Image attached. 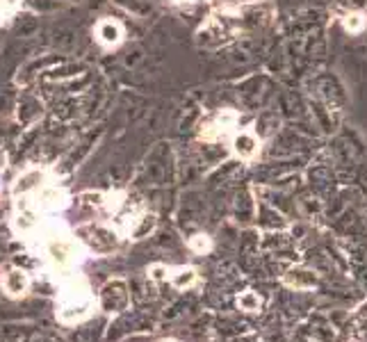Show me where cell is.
<instances>
[{"label":"cell","mask_w":367,"mask_h":342,"mask_svg":"<svg viewBox=\"0 0 367 342\" xmlns=\"http://www.w3.org/2000/svg\"><path fill=\"white\" fill-rule=\"evenodd\" d=\"M99 310L108 312V315H117V312H123L130 306V290L128 283L123 279H112L99 290Z\"/></svg>","instance_id":"5b68a950"},{"label":"cell","mask_w":367,"mask_h":342,"mask_svg":"<svg viewBox=\"0 0 367 342\" xmlns=\"http://www.w3.org/2000/svg\"><path fill=\"white\" fill-rule=\"evenodd\" d=\"M283 283L294 292H311L320 286V274L311 267L299 265V267H292L283 274Z\"/></svg>","instance_id":"8992f818"},{"label":"cell","mask_w":367,"mask_h":342,"mask_svg":"<svg viewBox=\"0 0 367 342\" xmlns=\"http://www.w3.org/2000/svg\"><path fill=\"white\" fill-rule=\"evenodd\" d=\"M160 342H180V340H176V338H167V340H160Z\"/></svg>","instance_id":"44dd1931"},{"label":"cell","mask_w":367,"mask_h":342,"mask_svg":"<svg viewBox=\"0 0 367 342\" xmlns=\"http://www.w3.org/2000/svg\"><path fill=\"white\" fill-rule=\"evenodd\" d=\"M260 151V140L254 133H237L233 137V153L240 160H254Z\"/></svg>","instance_id":"30bf717a"},{"label":"cell","mask_w":367,"mask_h":342,"mask_svg":"<svg viewBox=\"0 0 367 342\" xmlns=\"http://www.w3.org/2000/svg\"><path fill=\"white\" fill-rule=\"evenodd\" d=\"M82 244L78 238H73L69 231L57 228V226H48L42 233V251L44 258L55 274L60 276H71L75 265L80 260L82 253Z\"/></svg>","instance_id":"6da1fadb"},{"label":"cell","mask_w":367,"mask_h":342,"mask_svg":"<svg viewBox=\"0 0 367 342\" xmlns=\"http://www.w3.org/2000/svg\"><path fill=\"white\" fill-rule=\"evenodd\" d=\"M96 308H99V301H96L89 286L80 276H73V274L66 276L60 295H57V317L64 324H78V322L89 317Z\"/></svg>","instance_id":"7a4b0ae2"},{"label":"cell","mask_w":367,"mask_h":342,"mask_svg":"<svg viewBox=\"0 0 367 342\" xmlns=\"http://www.w3.org/2000/svg\"><path fill=\"white\" fill-rule=\"evenodd\" d=\"M46 185V173L42 169H30V171H25L18 176V181L14 185V194L18 197H27V194H32V192H39L42 188Z\"/></svg>","instance_id":"8fae6325"},{"label":"cell","mask_w":367,"mask_h":342,"mask_svg":"<svg viewBox=\"0 0 367 342\" xmlns=\"http://www.w3.org/2000/svg\"><path fill=\"white\" fill-rule=\"evenodd\" d=\"M187 247L192 253H197V256H206V253L212 251V238L206 236V233H194V236L187 240Z\"/></svg>","instance_id":"2e32d148"},{"label":"cell","mask_w":367,"mask_h":342,"mask_svg":"<svg viewBox=\"0 0 367 342\" xmlns=\"http://www.w3.org/2000/svg\"><path fill=\"white\" fill-rule=\"evenodd\" d=\"M263 304H265L263 297L254 290H244L237 295V308L242 312H249V315H256V312L263 310Z\"/></svg>","instance_id":"9a60e30c"},{"label":"cell","mask_w":367,"mask_h":342,"mask_svg":"<svg viewBox=\"0 0 367 342\" xmlns=\"http://www.w3.org/2000/svg\"><path fill=\"white\" fill-rule=\"evenodd\" d=\"M121 205H123V194H108V197H105V208L110 212H117Z\"/></svg>","instance_id":"ffe728a7"},{"label":"cell","mask_w":367,"mask_h":342,"mask_svg":"<svg viewBox=\"0 0 367 342\" xmlns=\"http://www.w3.org/2000/svg\"><path fill=\"white\" fill-rule=\"evenodd\" d=\"M173 3H185V0H173Z\"/></svg>","instance_id":"7402d4cb"},{"label":"cell","mask_w":367,"mask_h":342,"mask_svg":"<svg viewBox=\"0 0 367 342\" xmlns=\"http://www.w3.org/2000/svg\"><path fill=\"white\" fill-rule=\"evenodd\" d=\"M96 37L103 46H117L121 42V25L117 21H101L99 28H96Z\"/></svg>","instance_id":"5bb4252c"},{"label":"cell","mask_w":367,"mask_h":342,"mask_svg":"<svg viewBox=\"0 0 367 342\" xmlns=\"http://www.w3.org/2000/svg\"><path fill=\"white\" fill-rule=\"evenodd\" d=\"M156 228V214H130V217H125V224H123V233L128 236L130 240H144L149 238V233H153Z\"/></svg>","instance_id":"9c48e42d"},{"label":"cell","mask_w":367,"mask_h":342,"mask_svg":"<svg viewBox=\"0 0 367 342\" xmlns=\"http://www.w3.org/2000/svg\"><path fill=\"white\" fill-rule=\"evenodd\" d=\"M78 242L82 247H87V251L96 253V256H108L119 244V236L117 231H112L105 224H87L78 231Z\"/></svg>","instance_id":"3957f363"},{"label":"cell","mask_w":367,"mask_h":342,"mask_svg":"<svg viewBox=\"0 0 367 342\" xmlns=\"http://www.w3.org/2000/svg\"><path fill=\"white\" fill-rule=\"evenodd\" d=\"M235 112H230V110H226V112H221L219 116L212 123H208L206 128H204V133H201V137H204V140H219V137H224L226 133H228V128L230 126L235 123Z\"/></svg>","instance_id":"4fadbf2b"},{"label":"cell","mask_w":367,"mask_h":342,"mask_svg":"<svg viewBox=\"0 0 367 342\" xmlns=\"http://www.w3.org/2000/svg\"><path fill=\"white\" fill-rule=\"evenodd\" d=\"M18 5H21V0H0V23H3L7 16L14 14Z\"/></svg>","instance_id":"d6986e66"},{"label":"cell","mask_w":367,"mask_h":342,"mask_svg":"<svg viewBox=\"0 0 367 342\" xmlns=\"http://www.w3.org/2000/svg\"><path fill=\"white\" fill-rule=\"evenodd\" d=\"M39 208L37 203L30 199H16V210H14V231L21 236L23 240H32V238H42L44 226L39 219Z\"/></svg>","instance_id":"277c9868"},{"label":"cell","mask_w":367,"mask_h":342,"mask_svg":"<svg viewBox=\"0 0 367 342\" xmlns=\"http://www.w3.org/2000/svg\"><path fill=\"white\" fill-rule=\"evenodd\" d=\"M35 203L42 212H60L69 205V197H66V192L62 188H57V185H44V188L37 192Z\"/></svg>","instance_id":"52a82bcc"},{"label":"cell","mask_w":367,"mask_h":342,"mask_svg":"<svg viewBox=\"0 0 367 342\" xmlns=\"http://www.w3.org/2000/svg\"><path fill=\"white\" fill-rule=\"evenodd\" d=\"M30 274L21 267H9L5 274H3V290L7 297H23L27 295V290H30Z\"/></svg>","instance_id":"ba28073f"},{"label":"cell","mask_w":367,"mask_h":342,"mask_svg":"<svg viewBox=\"0 0 367 342\" xmlns=\"http://www.w3.org/2000/svg\"><path fill=\"white\" fill-rule=\"evenodd\" d=\"M169 283L176 290L185 292V290H192L199 283V274L194 267L189 265H178V267H171L169 271Z\"/></svg>","instance_id":"7c38bea8"},{"label":"cell","mask_w":367,"mask_h":342,"mask_svg":"<svg viewBox=\"0 0 367 342\" xmlns=\"http://www.w3.org/2000/svg\"><path fill=\"white\" fill-rule=\"evenodd\" d=\"M365 16L363 14H349V16H344V28L349 32H361L363 28H365Z\"/></svg>","instance_id":"e0dca14e"},{"label":"cell","mask_w":367,"mask_h":342,"mask_svg":"<svg viewBox=\"0 0 367 342\" xmlns=\"http://www.w3.org/2000/svg\"><path fill=\"white\" fill-rule=\"evenodd\" d=\"M169 271H171V267H167V265H153L149 269V279L156 283H169Z\"/></svg>","instance_id":"ac0fdd59"}]
</instances>
